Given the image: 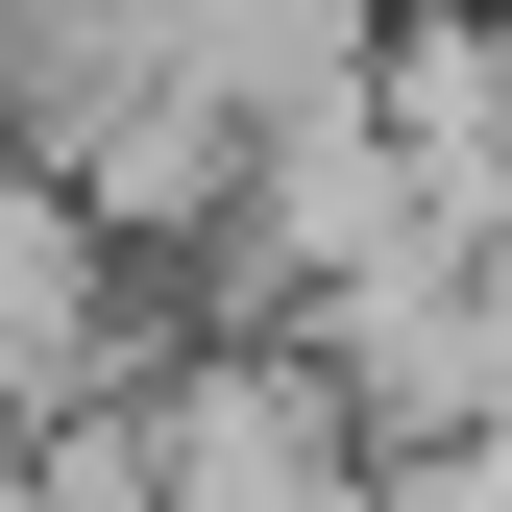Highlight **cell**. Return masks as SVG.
<instances>
[{
	"label": "cell",
	"instance_id": "6da1fadb",
	"mask_svg": "<svg viewBox=\"0 0 512 512\" xmlns=\"http://www.w3.org/2000/svg\"><path fill=\"white\" fill-rule=\"evenodd\" d=\"M391 512H512V415H488V439H439V464H391Z\"/></svg>",
	"mask_w": 512,
	"mask_h": 512
}]
</instances>
